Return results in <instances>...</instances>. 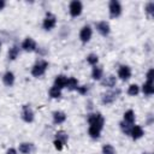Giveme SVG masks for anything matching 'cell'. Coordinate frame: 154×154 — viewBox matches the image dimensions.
Segmentation results:
<instances>
[{"label": "cell", "instance_id": "6da1fadb", "mask_svg": "<svg viewBox=\"0 0 154 154\" xmlns=\"http://www.w3.org/2000/svg\"><path fill=\"white\" fill-rule=\"evenodd\" d=\"M88 123H89V129H88L89 136L94 140H97L100 137L101 130L103 129V125H105L103 117L101 116V113H89Z\"/></svg>", "mask_w": 154, "mask_h": 154}, {"label": "cell", "instance_id": "7a4b0ae2", "mask_svg": "<svg viewBox=\"0 0 154 154\" xmlns=\"http://www.w3.org/2000/svg\"><path fill=\"white\" fill-rule=\"evenodd\" d=\"M47 69H48V61L41 59V60H38V61L32 66V69H31V75H32L34 77H41V76H43V75L46 73Z\"/></svg>", "mask_w": 154, "mask_h": 154}, {"label": "cell", "instance_id": "3957f363", "mask_svg": "<svg viewBox=\"0 0 154 154\" xmlns=\"http://www.w3.org/2000/svg\"><path fill=\"white\" fill-rule=\"evenodd\" d=\"M108 10H109L111 18H117L122 14V5L118 0H111L108 5Z\"/></svg>", "mask_w": 154, "mask_h": 154}, {"label": "cell", "instance_id": "277c9868", "mask_svg": "<svg viewBox=\"0 0 154 154\" xmlns=\"http://www.w3.org/2000/svg\"><path fill=\"white\" fill-rule=\"evenodd\" d=\"M119 94H120V89L109 90V91H107V93H105V94L102 95L101 101H102V103H103V105H109V103H113V102L116 101V99L119 96Z\"/></svg>", "mask_w": 154, "mask_h": 154}, {"label": "cell", "instance_id": "5b68a950", "mask_svg": "<svg viewBox=\"0 0 154 154\" xmlns=\"http://www.w3.org/2000/svg\"><path fill=\"white\" fill-rule=\"evenodd\" d=\"M57 25V18L53 13L48 12L43 19V23H42V26L45 30H52L54 26Z\"/></svg>", "mask_w": 154, "mask_h": 154}, {"label": "cell", "instance_id": "8992f818", "mask_svg": "<svg viewBox=\"0 0 154 154\" xmlns=\"http://www.w3.org/2000/svg\"><path fill=\"white\" fill-rule=\"evenodd\" d=\"M82 10H83V5L81 1L78 0H73L70 2V6H69V11H70V14L72 17H78L81 13H82Z\"/></svg>", "mask_w": 154, "mask_h": 154}, {"label": "cell", "instance_id": "52a82bcc", "mask_svg": "<svg viewBox=\"0 0 154 154\" xmlns=\"http://www.w3.org/2000/svg\"><path fill=\"white\" fill-rule=\"evenodd\" d=\"M91 35H93V30H91V28L89 25H84L79 31V38H81V41L83 43L89 42L90 38H91Z\"/></svg>", "mask_w": 154, "mask_h": 154}, {"label": "cell", "instance_id": "ba28073f", "mask_svg": "<svg viewBox=\"0 0 154 154\" xmlns=\"http://www.w3.org/2000/svg\"><path fill=\"white\" fill-rule=\"evenodd\" d=\"M22 119L25 123H31L34 120V112L29 105H24L22 108Z\"/></svg>", "mask_w": 154, "mask_h": 154}, {"label": "cell", "instance_id": "9c48e42d", "mask_svg": "<svg viewBox=\"0 0 154 154\" xmlns=\"http://www.w3.org/2000/svg\"><path fill=\"white\" fill-rule=\"evenodd\" d=\"M37 45L35 42V40H32L31 37H26L23 42H22V49H24L25 52H34L36 51Z\"/></svg>", "mask_w": 154, "mask_h": 154}, {"label": "cell", "instance_id": "30bf717a", "mask_svg": "<svg viewBox=\"0 0 154 154\" xmlns=\"http://www.w3.org/2000/svg\"><path fill=\"white\" fill-rule=\"evenodd\" d=\"M118 77L122 81H128L131 77V69L128 65H122L118 70Z\"/></svg>", "mask_w": 154, "mask_h": 154}, {"label": "cell", "instance_id": "8fae6325", "mask_svg": "<svg viewBox=\"0 0 154 154\" xmlns=\"http://www.w3.org/2000/svg\"><path fill=\"white\" fill-rule=\"evenodd\" d=\"M96 30L102 36H107L109 34V31H111V28H109V24L106 20H101V22H97L96 23Z\"/></svg>", "mask_w": 154, "mask_h": 154}, {"label": "cell", "instance_id": "7c38bea8", "mask_svg": "<svg viewBox=\"0 0 154 154\" xmlns=\"http://www.w3.org/2000/svg\"><path fill=\"white\" fill-rule=\"evenodd\" d=\"M129 135L132 137V140H140L144 135V131H143L142 126H140V125H132Z\"/></svg>", "mask_w": 154, "mask_h": 154}, {"label": "cell", "instance_id": "4fadbf2b", "mask_svg": "<svg viewBox=\"0 0 154 154\" xmlns=\"http://www.w3.org/2000/svg\"><path fill=\"white\" fill-rule=\"evenodd\" d=\"M66 83H67V77L64 75H58L54 79V87H57L59 89L66 88Z\"/></svg>", "mask_w": 154, "mask_h": 154}, {"label": "cell", "instance_id": "5bb4252c", "mask_svg": "<svg viewBox=\"0 0 154 154\" xmlns=\"http://www.w3.org/2000/svg\"><path fill=\"white\" fill-rule=\"evenodd\" d=\"M2 82H4L5 85L12 87L14 84V75H13V72H11V71L5 72L4 76H2Z\"/></svg>", "mask_w": 154, "mask_h": 154}, {"label": "cell", "instance_id": "9a60e30c", "mask_svg": "<svg viewBox=\"0 0 154 154\" xmlns=\"http://www.w3.org/2000/svg\"><path fill=\"white\" fill-rule=\"evenodd\" d=\"M53 122L54 124H61L66 120V114L63 111H54L53 112Z\"/></svg>", "mask_w": 154, "mask_h": 154}, {"label": "cell", "instance_id": "2e32d148", "mask_svg": "<svg viewBox=\"0 0 154 154\" xmlns=\"http://www.w3.org/2000/svg\"><path fill=\"white\" fill-rule=\"evenodd\" d=\"M116 83H117V78H116V76H113V75L107 76V77H106L105 79H102V82H101V84H102L103 87H108V88L116 87Z\"/></svg>", "mask_w": 154, "mask_h": 154}, {"label": "cell", "instance_id": "e0dca14e", "mask_svg": "<svg viewBox=\"0 0 154 154\" xmlns=\"http://www.w3.org/2000/svg\"><path fill=\"white\" fill-rule=\"evenodd\" d=\"M102 73H103V70H102L101 66L95 65V66L93 67V70H91V77H93V79H95V81H100V79L102 78Z\"/></svg>", "mask_w": 154, "mask_h": 154}, {"label": "cell", "instance_id": "ac0fdd59", "mask_svg": "<svg viewBox=\"0 0 154 154\" xmlns=\"http://www.w3.org/2000/svg\"><path fill=\"white\" fill-rule=\"evenodd\" d=\"M142 93L144 95H153L154 94V84L153 82H146L142 85Z\"/></svg>", "mask_w": 154, "mask_h": 154}, {"label": "cell", "instance_id": "d6986e66", "mask_svg": "<svg viewBox=\"0 0 154 154\" xmlns=\"http://www.w3.org/2000/svg\"><path fill=\"white\" fill-rule=\"evenodd\" d=\"M32 148H34L32 143H28V142H23V143H20L19 147H18V149H19V152H20L22 154H30L31 150H32Z\"/></svg>", "mask_w": 154, "mask_h": 154}, {"label": "cell", "instance_id": "ffe728a7", "mask_svg": "<svg viewBox=\"0 0 154 154\" xmlns=\"http://www.w3.org/2000/svg\"><path fill=\"white\" fill-rule=\"evenodd\" d=\"M19 51H20L19 46H17V45L12 46V47L8 49V59H10V60H16L17 57H18V54H19Z\"/></svg>", "mask_w": 154, "mask_h": 154}, {"label": "cell", "instance_id": "44dd1931", "mask_svg": "<svg viewBox=\"0 0 154 154\" xmlns=\"http://www.w3.org/2000/svg\"><path fill=\"white\" fill-rule=\"evenodd\" d=\"M124 122L128 124H131V125L135 123V112L132 109H128L124 113Z\"/></svg>", "mask_w": 154, "mask_h": 154}, {"label": "cell", "instance_id": "7402d4cb", "mask_svg": "<svg viewBox=\"0 0 154 154\" xmlns=\"http://www.w3.org/2000/svg\"><path fill=\"white\" fill-rule=\"evenodd\" d=\"M55 140H59L63 144H66L67 143V140H69V135L64 131V130H59V131H57L55 132Z\"/></svg>", "mask_w": 154, "mask_h": 154}, {"label": "cell", "instance_id": "603a6c76", "mask_svg": "<svg viewBox=\"0 0 154 154\" xmlns=\"http://www.w3.org/2000/svg\"><path fill=\"white\" fill-rule=\"evenodd\" d=\"M66 88L69 90H76L78 88V81L75 77H69L67 78V83H66Z\"/></svg>", "mask_w": 154, "mask_h": 154}, {"label": "cell", "instance_id": "cb8c5ba5", "mask_svg": "<svg viewBox=\"0 0 154 154\" xmlns=\"http://www.w3.org/2000/svg\"><path fill=\"white\" fill-rule=\"evenodd\" d=\"M49 96L52 97V99H59L60 96H61V89H59V88H57V87H52L51 89H49Z\"/></svg>", "mask_w": 154, "mask_h": 154}, {"label": "cell", "instance_id": "d4e9b609", "mask_svg": "<svg viewBox=\"0 0 154 154\" xmlns=\"http://www.w3.org/2000/svg\"><path fill=\"white\" fill-rule=\"evenodd\" d=\"M138 93H140V87H138L136 83L129 85V88H128V94H129L130 96H136Z\"/></svg>", "mask_w": 154, "mask_h": 154}, {"label": "cell", "instance_id": "484cf974", "mask_svg": "<svg viewBox=\"0 0 154 154\" xmlns=\"http://www.w3.org/2000/svg\"><path fill=\"white\" fill-rule=\"evenodd\" d=\"M120 130H122V132L124 134V135H129L130 134V130H131V124H128V123H125L124 120L123 122H120Z\"/></svg>", "mask_w": 154, "mask_h": 154}, {"label": "cell", "instance_id": "4316f807", "mask_svg": "<svg viewBox=\"0 0 154 154\" xmlns=\"http://www.w3.org/2000/svg\"><path fill=\"white\" fill-rule=\"evenodd\" d=\"M87 61H88V64H90V65L95 66V65L97 64V61H99V57H97L96 54L91 53V54H89V55L87 57Z\"/></svg>", "mask_w": 154, "mask_h": 154}, {"label": "cell", "instance_id": "83f0119b", "mask_svg": "<svg viewBox=\"0 0 154 154\" xmlns=\"http://www.w3.org/2000/svg\"><path fill=\"white\" fill-rule=\"evenodd\" d=\"M102 154H116V149L112 144H105L102 147Z\"/></svg>", "mask_w": 154, "mask_h": 154}, {"label": "cell", "instance_id": "f1b7e54d", "mask_svg": "<svg viewBox=\"0 0 154 154\" xmlns=\"http://www.w3.org/2000/svg\"><path fill=\"white\" fill-rule=\"evenodd\" d=\"M144 10H146V12H147L149 16H153V13H154V2H153V1L148 2V4L146 5Z\"/></svg>", "mask_w": 154, "mask_h": 154}, {"label": "cell", "instance_id": "f546056e", "mask_svg": "<svg viewBox=\"0 0 154 154\" xmlns=\"http://www.w3.org/2000/svg\"><path fill=\"white\" fill-rule=\"evenodd\" d=\"M146 77H147V82H153V79H154V70L149 69L147 75H146Z\"/></svg>", "mask_w": 154, "mask_h": 154}, {"label": "cell", "instance_id": "4dcf8cb0", "mask_svg": "<svg viewBox=\"0 0 154 154\" xmlns=\"http://www.w3.org/2000/svg\"><path fill=\"white\" fill-rule=\"evenodd\" d=\"M76 90H77L81 95H85V94L88 93V87H87V85H81V87L78 85V88H77Z\"/></svg>", "mask_w": 154, "mask_h": 154}, {"label": "cell", "instance_id": "1f68e13d", "mask_svg": "<svg viewBox=\"0 0 154 154\" xmlns=\"http://www.w3.org/2000/svg\"><path fill=\"white\" fill-rule=\"evenodd\" d=\"M53 144H54L55 149H58V150H61V149H63V147H64V144H63V143H61L59 140H54Z\"/></svg>", "mask_w": 154, "mask_h": 154}, {"label": "cell", "instance_id": "d6a6232c", "mask_svg": "<svg viewBox=\"0 0 154 154\" xmlns=\"http://www.w3.org/2000/svg\"><path fill=\"white\" fill-rule=\"evenodd\" d=\"M6 154H17V150H16L14 148H10V149L6 152Z\"/></svg>", "mask_w": 154, "mask_h": 154}, {"label": "cell", "instance_id": "836d02e7", "mask_svg": "<svg viewBox=\"0 0 154 154\" xmlns=\"http://www.w3.org/2000/svg\"><path fill=\"white\" fill-rule=\"evenodd\" d=\"M6 6V1L5 0H0V10H2Z\"/></svg>", "mask_w": 154, "mask_h": 154}, {"label": "cell", "instance_id": "e575fe53", "mask_svg": "<svg viewBox=\"0 0 154 154\" xmlns=\"http://www.w3.org/2000/svg\"><path fill=\"white\" fill-rule=\"evenodd\" d=\"M0 49H1V41H0Z\"/></svg>", "mask_w": 154, "mask_h": 154}, {"label": "cell", "instance_id": "d590c367", "mask_svg": "<svg viewBox=\"0 0 154 154\" xmlns=\"http://www.w3.org/2000/svg\"><path fill=\"white\" fill-rule=\"evenodd\" d=\"M143 154H150V153H143Z\"/></svg>", "mask_w": 154, "mask_h": 154}]
</instances>
